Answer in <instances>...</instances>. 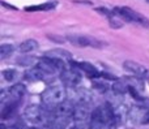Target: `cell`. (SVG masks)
Listing matches in <instances>:
<instances>
[{
  "mask_svg": "<svg viewBox=\"0 0 149 129\" xmlns=\"http://www.w3.org/2000/svg\"><path fill=\"white\" fill-rule=\"evenodd\" d=\"M113 91L118 95H123L126 94V91H128V85H124L122 81H115L113 83Z\"/></svg>",
  "mask_w": 149,
  "mask_h": 129,
  "instance_id": "obj_18",
  "label": "cell"
},
{
  "mask_svg": "<svg viewBox=\"0 0 149 129\" xmlns=\"http://www.w3.org/2000/svg\"><path fill=\"white\" fill-rule=\"evenodd\" d=\"M94 88L98 89V90H101V91L107 90V85H106V83H102V82H94Z\"/></svg>",
  "mask_w": 149,
  "mask_h": 129,
  "instance_id": "obj_27",
  "label": "cell"
},
{
  "mask_svg": "<svg viewBox=\"0 0 149 129\" xmlns=\"http://www.w3.org/2000/svg\"><path fill=\"white\" fill-rule=\"evenodd\" d=\"M60 78H62L63 83H64L65 86H76L77 83L80 82V80H81V77H80V75L77 72H73V70H68V69H63L62 70V76H60Z\"/></svg>",
  "mask_w": 149,
  "mask_h": 129,
  "instance_id": "obj_4",
  "label": "cell"
},
{
  "mask_svg": "<svg viewBox=\"0 0 149 129\" xmlns=\"http://www.w3.org/2000/svg\"><path fill=\"white\" fill-rule=\"evenodd\" d=\"M36 63H37V59L34 56H21L17 59V64L22 65V67H28V65L36 64Z\"/></svg>",
  "mask_w": 149,
  "mask_h": 129,
  "instance_id": "obj_21",
  "label": "cell"
},
{
  "mask_svg": "<svg viewBox=\"0 0 149 129\" xmlns=\"http://www.w3.org/2000/svg\"><path fill=\"white\" fill-rule=\"evenodd\" d=\"M12 129H24V124L21 121H17L15 125L12 127Z\"/></svg>",
  "mask_w": 149,
  "mask_h": 129,
  "instance_id": "obj_28",
  "label": "cell"
},
{
  "mask_svg": "<svg viewBox=\"0 0 149 129\" xmlns=\"http://www.w3.org/2000/svg\"><path fill=\"white\" fill-rule=\"evenodd\" d=\"M26 93V89L22 83H16L9 89V99L12 102H18Z\"/></svg>",
  "mask_w": 149,
  "mask_h": 129,
  "instance_id": "obj_9",
  "label": "cell"
},
{
  "mask_svg": "<svg viewBox=\"0 0 149 129\" xmlns=\"http://www.w3.org/2000/svg\"><path fill=\"white\" fill-rule=\"evenodd\" d=\"M29 129H36V128H29Z\"/></svg>",
  "mask_w": 149,
  "mask_h": 129,
  "instance_id": "obj_30",
  "label": "cell"
},
{
  "mask_svg": "<svg viewBox=\"0 0 149 129\" xmlns=\"http://www.w3.org/2000/svg\"><path fill=\"white\" fill-rule=\"evenodd\" d=\"M147 3H149V0H147Z\"/></svg>",
  "mask_w": 149,
  "mask_h": 129,
  "instance_id": "obj_31",
  "label": "cell"
},
{
  "mask_svg": "<svg viewBox=\"0 0 149 129\" xmlns=\"http://www.w3.org/2000/svg\"><path fill=\"white\" fill-rule=\"evenodd\" d=\"M46 56L50 57H55V59H71V54L70 51L67 50H62V48H54V50H50V51L46 52Z\"/></svg>",
  "mask_w": 149,
  "mask_h": 129,
  "instance_id": "obj_13",
  "label": "cell"
},
{
  "mask_svg": "<svg viewBox=\"0 0 149 129\" xmlns=\"http://www.w3.org/2000/svg\"><path fill=\"white\" fill-rule=\"evenodd\" d=\"M77 97H79V103L89 104L92 102V94L86 89H79L77 90Z\"/></svg>",
  "mask_w": 149,
  "mask_h": 129,
  "instance_id": "obj_16",
  "label": "cell"
},
{
  "mask_svg": "<svg viewBox=\"0 0 149 129\" xmlns=\"http://www.w3.org/2000/svg\"><path fill=\"white\" fill-rule=\"evenodd\" d=\"M67 41L71 44L76 47H88L90 46V42H92V37H85V35H68Z\"/></svg>",
  "mask_w": 149,
  "mask_h": 129,
  "instance_id": "obj_8",
  "label": "cell"
},
{
  "mask_svg": "<svg viewBox=\"0 0 149 129\" xmlns=\"http://www.w3.org/2000/svg\"><path fill=\"white\" fill-rule=\"evenodd\" d=\"M1 4L4 5V7L9 8V9H13V10H16V9H17V8H16V7H13V5H9V4H7V3H5V1H1Z\"/></svg>",
  "mask_w": 149,
  "mask_h": 129,
  "instance_id": "obj_29",
  "label": "cell"
},
{
  "mask_svg": "<svg viewBox=\"0 0 149 129\" xmlns=\"http://www.w3.org/2000/svg\"><path fill=\"white\" fill-rule=\"evenodd\" d=\"M109 22H110V26L113 29H119V28H122V26H123V23H122L119 20H115V18H110V21H109Z\"/></svg>",
  "mask_w": 149,
  "mask_h": 129,
  "instance_id": "obj_25",
  "label": "cell"
},
{
  "mask_svg": "<svg viewBox=\"0 0 149 129\" xmlns=\"http://www.w3.org/2000/svg\"><path fill=\"white\" fill-rule=\"evenodd\" d=\"M13 50L15 48H13L12 44H1V46H0V59L4 60V59H7L8 56H10Z\"/></svg>",
  "mask_w": 149,
  "mask_h": 129,
  "instance_id": "obj_20",
  "label": "cell"
},
{
  "mask_svg": "<svg viewBox=\"0 0 149 129\" xmlns=\"http://www.w3.org/2000/svg\"><path fill=\"white\" fill-rule=\"evenodd\" d=\"M73 110H74V106L71 102H63L60 103L59 106L55 108V114L56 116H72L73 114Z\"/></svg>",
  "mask_w": 149,
  "mask_h": 129,
  "instance_id": "obj_10",
  "label": "cell"
},
{
  "mask_svg": "<svg viewBox=\"0 0 149 129\" xmlns=\"http://www.w3.org/2000/svg\"><path fill=\"white\" fill-rule=\"evenodd\" d=\"M17 70L16 69H4L3 70V77H4V80H7L8 82H10V81H15L16 77H17Z\"/></svg>",
  "mask_w": 149,
  "mask_h": 129,
  "instance_id": "obj_22",
  "label": "cell"
},
{
  "mask_svg": "<svg viewBox=\"0 0 149 129\" xmlns=\"http://www.w3.org/2000/svg\"><path fill=\"white\" fill-rule=\"evenodd\" d=\"M123 68L126 70H128V72L134 73L135 76H137V77L149 80V69L145 67H143V65L139 64V63L132 61V60H126V61L123 63Z\"/></svg>",
  "mask_w": 149,
  "mask_h": 129,
  "instance_id": "obj_3",
  "label": "cell"
},
{
  "mask_svg": "<svg viewBox=\"0 0 149 129\" xmlns=\"http://www.w3.org/2000/svg\"><path fill=\"white\" fill-rule=\"evenodd\" d=\"M24 117L28 120L29 123H41L43 119V110L38 106V104H29L24 110Z\"/></svg>",
  "mask_w": 149,
  "mask_h": 129,
  "instance_id": "obj_2",
  "label": "cell"
},
{
  "mask_svg": "<svg viewBox=\"0 0 149 129\" xmlns=\"http://www.w3.org/2000/svg\"><path fill=\"white\" fill-rule=\"evenodd\" d=\"M128 93L131 94V97L134 99H136V101H139V102H141L143 99V97H140V94H139V91H137V89L136 88H134V86H128Z\"/></svg>",
  "mask_w": 149,
  "mask_h": 129,
  "instance_id": "obj_23",
  "label": "cell"
},
{
  "mask_svg": "<svg viewBox=\"0 0 149 129\" xmlns=\"http://www.w3.org/2000/svg\"><path fill=\"white\" fill-rule=\"evenodd\" d=\"M95 10H97L100 14H103V16H107V17H110L111 14H113V12H110V10L107 9V8H103V7H100V8H95Z\"/></svg>",
  "mask_w": 149,
  "mask_h": 129,
  "instance_id": "obj_26",
  "label": "cell"
},
{
  "mask_svg": "<svg viewBox=\"0 0 149 129\" xmlns=\"http://www.w3.org/2000/svg\"><path fill=\"white\" fill-rule=\"evenodd\" d=\"M73 64L76 68L84 70L89 77H98V76H101V73H98L95 67L93 64H90V63H73Z\"/></svg>",
  "mask_w": 149,
  "mask_h": 129,
  "instance_id": "obj_11",
  "label": "cell"
},
{
  "mask_svg": "<svg viewBox=\"0 0 149 129\" xmlns=\"http://www.w3.org/2000/svg\"><path fill=\"white\" fill-rule=\"evenodd\" d=\"M20 51L22 54H28V52H31V51H36L38 48V42L36 39H28V41H24L22 43L20 44Z\"/></svg>",
  "mask_w": 149,
  "mask_h": 129,
  "instance_id": "obj_14",
  "label": "cell"
},
{
  "mask_svg": "<svg viewBox=\"0 0 149 129\" xmlns=\"http://www.w3.org/2000/svg\"><path fill=\"white\" fill-rule=\"evenodd\" d=\"M46 73L43 70H41L38 67L36 68H31V69L26 70L25 72V78L29 81H39V80H43Z\"/></svg>",
  "mask_w": 149,
  "mask_h": 129,
  "instance_id": "obj_12",
  "label": "cell"
},
{
  "mask_svg": "<svg viewBox=\"0 0 149 129\" xmlns=\"http://www.w3.org/2000/svg\"><path fill=\"white\" fill-rule=\"evenodd\" d=\"M89 114L90 112H89V107H88V104L79 103L77 106H74L72 117H73V120L76 123H84L85 120L88 119Z\"/></svg>",
  "mask_w": 149,
  "mask_h": 129,
  "instance_id": "obj_5",
  "label": "cell"
},
{
  "mask_svg": "<svg viewBox=\"0 0 149 129\" xmlns=\"http://www.w3.org/2000/svg\"><path fill=\"white\" fill-rule=\"evenodd\" d=\"M17 103H18V102H12V101H10L9 103L7 104V106L3 107L1 114H0V116H1V119H3V120L9 119V117L12 116L13 114H15L16 108H17Z\"/></svg>",
  "mask_w": 149,
  "mask_h": 129,
  "instance_id": "obj_15",
  "label": "cell"
},
{
  "mask_svg": "<svg viewBox=\"0 0 149 129\" xmlns=\"http://www.w3.org/2000/svg\"><path fill=\"white\" fill-rule=\"evenodd\" d=\"M42 103L46 108H56L60 103L65 101V89L60 85L49 86L41 95Z\"/></svg>",
  "mask_w": 149,
  "mask_h": 129,
  "instance_id": "obj_1",
  "label": "cell"
},
{
  "mask_svg": "<svg viewBox=\"0 0 149 129\" xmlns=\"http://www.w3.org/2000/svg\"><path fill=\"white\" fill-rule=\"evenodd\" d=\"M105 121L102 119V114H101V108H97L93 111L92 114V119H90V124H89V129H103Z\"/></svg>",
  "mask_w": 149,
  "mask_h": 129,
  "instance_id": "obj_7",
  "label": "cell"
},
{
  "mask_svg": "<svg viewBox=\"0 0 149 129\" xmlns=\"http://www.w3.org/2000/svg\"><path fill=\"white\" fill-rule=\"evenodd\" d=\"M126 81L128 82V86H134V88L139 89V90H144V85H143V80L137 76H134V77H127Z\"/></svg>",
  "mask_w": 149,
  "mask_h": 129,
  "instance_id": "obj_19",
  "label": "cell"
},
{
  "mask_svg": "<svg viewBox=\"0 0 149 129\" xmlns=\"http://www.w3.org/2000/svg\"><path fill=\"white\" fill-rule=\"evenodd\" d=\"M47 38L50 39V41L55 42V43H65V41H67V38H63V37H59V35H54V34H49L47 35Z\"/></svg>",
  "mask_w": 149,
  "mask_h": 129,
  "instance_id": "obj_24",
  "label": "cell"
},
{
  "mask_svg": "<svg viewBox=\"0 0 149 129\" xmlns=\"http://www.w3.org/2000/svg\"><path fill=\"white\" fill-rule=\"evenodd\" d=\"M55 7V3L50 1L46 3V4H41V5H33V7H26L25 10L28 12H34V10H50Z\"/></svg>",
  "mask_w": 149,
  "mask_h": 129,
  "instance_id": "obj_17",
  "label": "cell"
},
{
  "mask_svg": "<svg viewBox=\"0 0 149 129\" xmlns=\"http://www.w3.org/2000/svg\"><path fill=\"white\" fill-rule=\"evenodd\" d=\"M100 108H101V114H102V119H103V121H105V124L106 123H114L115 121L116 115H115V111H114L113 106H111L110 103L102 104Z\"/></svg>",
  "mask_w": 149,
  "mask_h": 129,
  "instance_id": "obj_6",
  "label": "cell"
}]
</instances>
